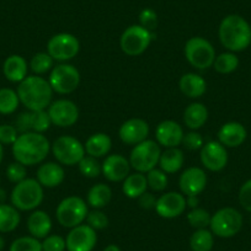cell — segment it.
I'll return each instance as SVG.
<instances>
[{"mask_svg":"<svg viewBox=\"0 0 251 251\" xmlns=\"http://www.w3.org/2000/svg\"><path fill=\"white\" fill-rule=\"evenodd\" d=\"M26 175H27L26 166L18 163V161L9 164V166L6 168V177L13 183H19L23 180H25Z\"/></svg>","mask_w":251,"mask_h":251,"instance_id":"ee69618b","label":"cell"},{"mask_svg":"<svg viewBox=\"0 0 251 251\" xmlns=\"http://www.w3.org/2000/svg\"><path fill=\"white\" fill-rule=\"evenodd\" d=\"M19 137L15 126L0 125V143L3 146H13Z\"/></svg>","mask_w":251,"mask_h":251,"instance_id":"bcb514c9","label":"cell"},{"mask_svg":"<svg viewBox=\"0 0 251 251\" xmlns=\"http://www.w3.org/2000/svg\"><path fill=\"white\" fill-rule=\"evenodd\" d=\"M80 50V42L69 32H60L52 36L47 42V53L54 59V62L68 63L78 55Z\"/></svg>","mask_w":251,"mask_h":251,"instance_id":"7c38bea8","label":"cell"},{"mask_svg":"<svg viewBox=\"0 0 251 251\" xmlns=\"http://www.w3.org/2000/svg\"><path fill=\"white\" fill-rule=\"evenodd\" d=\"M50 126H52V121L47 110L31 111V132L45 134V132L50 128Z\"/></svg>","mask_w":251,"mask_h":251,"instance_id":"74e56055","label":"cell"},{"mask_svg":"<svg viewBox=\"0 0 251 251\" xmlns=\"http://www.w3.org/2000/svg\"><path fill=\"white\" fill-rule=\"evenodd\" d=\"M50 151V143L42 133L26 132L19 134L13 144V155L15 161L25 166L42 164Z\"/></svg>","mask_w":251,"mask_h":251,"instance_id":"6da1fadb","label":"cell"},{"mask_svg":"<svg viewBox=\"0 0 251 251\" xmlns=\"http://www.w3.org/2000/svg\"><path fill=\"white\" fill-rule=\"evenodd\" d=\"M28 67L35 75H43L52 71L54 67V59L47 52H38L32 55Z\"/></svg>","mask_w":251,"mask_h":251,"instance_id":"836d02e7","label":"cell"},{"mask_svg":"<svg viewBox=\"0 0 251 251\" xmlns=\"http://www.w3.org/2000/svg\"><path fill=\"white\" fill-rule=\"evenodd\" d=\"M187 208L186 196L181 192H165L158 197L155 204V212L164 219H174L183 214Z\"/></svg>","mask_w":251,"mask_h":251,"instance_id":"2e32d148","label":"cell"},{"mask_svg":"<svg viewBox=\"0 0 251 251\" xmlns=\"http://www.w3.org/2000/svg\"><path fill=\"white\" fill-rule=\"evenodd\" d=\"M203 144H204V141L201 133H199L197 131H190L187 132V133H185L181 146L185 147L187 151H201Z\"/></svg>","mask_w":251,"mask_h":251,"instance_id":"7bdbcfd3","label":"cell"},{"mask_svg":"<svg viewBox=\"0 0 251 251\" xmlns=\"http://www.w3.org/2000/svg\"><path fill=\"white\" fill-rule=\"evenodd\" d=\"M9 251H42V243L33 236H20L11 243Z\"/></svg>","mask_w":251,"mask_h":251,"instance_id":"ab89813d","label":"cell"},{"mask_svg":"<svg viewBox=\"0 0 251 251\" xmlns=\"http://www.w3.org/2000/svg\"><path fill=\"white\" fill-rule=\"evenodd\" d=\"M212 214L207 209L197 207V208L191 209L187 213L188 224L194 229H206L209 228L211 224Z\"/></svg>","mask_w":251,"mask_h":251,"instance_id":"8d00e7d4","label":"cell"},{"mask_svg":"<svg viewBox=\"0 0 251 251\" xmlns=\"http://www.w3.org/2000/svg\"><path fill=\"white\" fill-rule=\"evenodd\" d=\"M4 246H5V240H4L3 236L0 235V251H3Z\"/></svg>","mask_w":251,"mask_h":251,"instance_id":"11a10c76","label":"cell"},{"mask_svg":"<svg viewBox=\"0 0 251 251\" xmlns=\"http://www.w3.org/2000/svg\"><path fill=\"white\" fill-rule=\"evenodd\" d=\"M244 224L243 216L234 207H224L212 214L209 230L214 236L229 239L235 236L241 230Z\"/></svg>","mask_w":251,"mask_h":251,"instance_id":"52a82bcc","label":"cell"},{"mask_svg":"<svg viewBox=\"0 0 251 251\" xmlns=\"http://www.w3.org/2000/svg\"><path fill=\"white\" fill-rule=\"evenodd\" d=\"M151 133L149 123L143 118H129L121 125L118 129V137L121 142L127 146H137L146 139Z\"/></svg>","mask_w":251,"mask_h":251,"instance_id":"9a60e30c","label":"cell"},{"mask_svg":"<svg viewBox=\"0 0 251 251\" xmlns=\"http://www.w3.org/2000/svg\"><path fill=\"white\" fill-rule=\"evenodd\" d=\"M112 200V190L108 185L99 182L89 188L86 195V203L93 209H102L110 204Z\"/></svg>","mask_w":251,"mask_h":251,"instance_id":"83f0119b","label":"cell"},{"mask_svg":"<svg viewBox=\"0 0 251 251\" xmlns=\"http://www.w3.org/2000/svg\"><path fill=\"white\" fill-rule=\"evenodd\" d=\"M246 128L235 121L224 123L218 131V142L226 148H238L246 141Z\"/></svg>","mask_w":251,"mask_h":251,"instance_id":"7402d4cb","label":"cell"},{"mask_svg":"<svg viewBox=\"0 0 251 251\" xmlns=\"http://www.w3.org/2000/svg\"><path fill=\"white\" fill-rule=\"evenodd\" d=\"M154 38H155L154 32L147 30L139 24L131 25L121 35L120 47L125 54L129 57H137L143 54L148 50Z\"/></svg>","mask_w":251,"mask_h":251,"instance_id":"9c48e42d","label":"cell"},{"mask_svg":"<svg viewBox=\"0 0 251 251\" xmlns=\"http://www.w3.org/2000/svg\"><path fill=\"white\" fill-rule=\"evenodd\" d=\"M148 190V182H147L146 174L137 173L129 174L125 180L122 181V191L126 197L131 200H137L141 197L144 192Z\"/></svg>","mask_w":251,"mask_h":251,"instance_id":"f1b7e54d","label":"cell"},{"mask_svg":"<svg viewBox=\"0 0 251 251\" xmlns=\"http://www.w3.org/2000/svg\"><path fill=\"white\" fill-rule=\"evenodd\" d=\"M156 197L154 196V194L151 192H144L141 197L137 199L138 201L139 207L142 209H146V211H151V209H155V204H156Z\"/></svg>","mask_w":251,"mask_h":251,"instance_id":"681fc988","label":"cell"},{"mask_svg":"<svg viewBox=\"0 0 251 251\" xmlns=\"http://www.w3.org/2000/svg\"><path fill=\"white\" fill-rule=\"evenodd\" d=\"M47 112L53 126L60 128H68L79 120V108L75 102L68 99H59L50 102Z\"/></svg>","mask_w":251,"mask_h":251,"instance_id":"4fadbf2b","label":"cell"},{"mask_svg":"<svg viewBox=\"0 0 251 251\" xmlns=\"http://www.w3.org/2000/svg\"><path fill=\"white\" fill-rule=\"evenodd\" d=\"M240 60L239 57L233 52H224L217 55L213 63V68L219 74H230L238 69Z\"/></svg>","mask_w":251,"mask_h":251,"instance_id":"d6a6232c","label":"cell"},{"mask_svg":"<svg viewBox=\"0 0 251 251\" xmlns=\"http://www.w3.org/2000/svg\"><path fill=\"white\" fill-rule=\"evenodd\" d=\"M186 204H187L188 208H197L200 204L199 196H186Z\"/></svg>","mask_w":251,"mask_h":251,"instance_id":"f907efd6","label":"cell"},{"mask_svg":"<svg viewBox=\"0 0 251 251\" xmlns=\"http://www.w3.org/2000/svg\"><path fill=\"white\" fill-rule=\"evenodd\" d=\"M86 155H90L93 158L100 159L103 156L108 155L111 148H112V139L107 133L98 132L94 133L86 139L84 143Z\"/></svg>","mask_w":251,"mask_h":251,"instance_id":"484cf974","label":"cell"},{"mask_svg":"<svg viewBox=\"0 0 251 251\" xmlns=\"http://www.w3.org/2000/svg\"><path fill=\"white\" fill-rule=\"evenodd\" d=\"M147 182H148V188H151L154 192H163L168 187L169 178L168 174L161 170L160 168H155L153 170L148 171L146 174Z\"/></svg>","mask_w":251,"mask_h":251,"instance_id":"d590c367","label":"cell"},{"mask_svg":"<svg viewBox=\"0 0 251 251\" xmlns=\"http://www.w3.org/2000/svg\"><path fill=\"white\" fill-rule=\"evenodd\" d=\"M214 245V235L208 228L196 229L190 238L191 251H212Z\"/></svg>","mask_w":251,"mask_h":251,"instance_id":"1f68e13d","label":"cell"},{"mask_svg":"<svg viewBox=\"0 0 251 251\" xmlns=\"http://www.w3.org/2000/svg\"><path fill=\"white\" fill-rule=\"evenodd\" d=\"M50 151L63 166L78 165L86 155L84 144L73 136H60L50 144Z\"/></svg>","mask_w":251,"mask_h":251,"instance_id":"30bf717a","label":"cell"},{"mask_svg":"<svg viewBox=\"0 0 251 251\" xmlns=\"http://www.w3.org/2000/svg\"><path fill=\"white\" fill-rule=\"evenodd\" d=\"M178 89L188 99H200L206 94L207 81L200 74L186 73L178 80Z\"/></svg>","mask_w":251,"mask_h":251,"instance_id":"cb8c5ba5","label":"cell"},{"mask_svg":"<svg viewBox=\"0 0 251 251\" xmlns=\"http://www.w3.org/2000/svg\"><path fill=\"white\" fill-rule=\"evenodd\" d=\"M131 169L129 160L122 154H110L101 164V174L110 182H122Z\"/></svg>","mask_w":251,"mask_h":251,"instance_id":"d6986e66","label":"cell"},{"mask_svg":"<svg viewBox=\"0 0 251 251\" xmlns=\"http://www.w3.org/2000/svg\"><path fill=\"white\" fill-rule=\"evenodd\" d=\"M218 37L229 52H243L251 45V26L243 16L230 14L221 21Z\"/></svg>","mask_w":251,"mask_h":251,"instance_id":"3957f363","label":"cell"},{"mask_svg":"<svg viewBox=\"0 0 251 251\" xmlns=\"http://www.w3.org/2000/svg\"><path fill=\"white\" fill-rule=\"evenodd\" d=\"M79 173L86 178H96L101 175V164L96 158L85 155L78 164Z\"/></svg>","mask_w":251,"mask_h":251,"instance_id":"f35d334b","label":"cell"},{"mask_svg":"<svg viewBox=\"0 0 251 251\" xmlns=\"http://www.w3.org/2000/svg\"><path fill=\"white\" fill-rule=\"evenodd\" d=\"M3 159H4V146L0 143V164L3 163Z\"/></svg>","mask_w":251,"mask_h":251,"instance_id":"db71d44e","label":"cell"},{"mask_svg":"<svg viewBox=\"0 0 251 251\" xmlns=\"http://www.w3.org/2000/svg\"><path fill=\"white\" fill-rule=\"evenodd\" d=\"M208 120V110L201 102H192L183 111V123L188 129L199 131Z\"/></svg>","mask_w":251,"mask_h":251,"instance_id":"4316f807","label":"cell"},{"mask_svg":"<svg viewBox=\"0 0 251 251\" xmlns=\"http://www.w3.org/2000/svg\"><path fill=\"white\" fill-rule=\"evenodd\" d=\"M41 243H42V251H66L67 250L66 238L57 235V234L46 236Z\"/></svg>","mask_w":251,"mask_h":251,"instance_id":"b9f144b4","label":"cell"},{"mask_svg":"<svg viewBox=\"0 0 251 251\" xmlns=\"http://www.w3.org/2000/svg\"><path fill=\"white\" fill-rule=\"evenodd\" d=\"M80 72L69 63H59L50 72L48 81L53 91L59 95H69L80 85Z\"/></svg>","mask_w":251,"mask_h":251,"instance_id":"8fae6325","label":"cell"},{"mask_svg":"<svg viewBox=\"0 0 251 251\" xmlns=\"http://www.w3.org/2000/svg\"><path fill=\"white\" fill-rule=\"evenodd\" d=\"M182 126L173 120L161 121L155 129V142L164 148H176L182 143Z\"/></svg>","mask_w":251,"mask_h":251,"instance_id":"ffe728a7","label":"cell"},{"mask_svg":"<svg viewBox=\"0 0 251 251\" xmlns=\"http://www.w3.org/2000/svg\"><path fill=\"white\" fill-rule=\"evenodd\" d=\"M20 103L28 111L47 110L53 100V91L50 81L41 75H27L16 89Z\"/></svg>","mask_w":251,"mask_h":251,"instance_id":"7a4b0ae2","label":"cell"},{"mask_svg":"<svg viewBox=\"0 0 251 251\" xmlns=\"http://www.w3.org/2000/svg\"><path fill=\"white\" fill-rule=\"evenodd\" d=\"M36 178L43 186V188H54L63 183L66 178V171L59 163H54V161L45 163L43 161L38 166Z\"/></svg>","mask_w":251,"mask_h":251,"instance_id":"44dd1931","label":"cell"},{"mask_svg":"<svg viewBox=\"0 0 251 251\" xmlns=\"http://www.w3.org/2000/svg\"><path fill=\"white\" fill-rule=\"evenodd\" d=\"M45 199V188L37 178L26 177L15 183L10 195V201L15 208L23 212H32L42 204Z\"/></svg>","mask_w":251,"mask_h":251,"instance_id":"277c9868","label":"cell"},{"mask_svg":"<svg viewBox=\"0 0 251 251\" xmlns=\"http://www.w3.org/2000/svg\"><path fill=\"white\" fill-rule=\"evenodd\" d=\"M207 186V174L199 166L187 168L181 173L178 178V187L185 196H199Z\"/></svg>","mask_w":251,"mask_h":251,"instance_id":"ac0fdd59","label":"cell"},{"mask_svg":"<svg viewBox=\"0 0 251 251\" xmlns=\"http://www.w3.org/2000/svg\"><path fill=\"white\" fill-rule=\"evenodd\" d=\"M28 64L23 55L11 54L4 60V76L11 83H21L27 76Z\"/></svg>","mask_w":251,"mask_h":251,"instance_id":"d4e9b609","label":"cell"},{"mask_svg":"<svg viewBox=\"0 0 251 251\" xmlns=\"http://www.w3.org/2000/svg\"><path fill=\"white\" fill-rule=\"evenodd\" d=\"M183 53L186 60L199 71H207L213 67L217 57L213 45L201 36L188 38L183 47Z\"/></svg>","mask_w":251,"mask_h":251,"instance_id":"5b68a950","label":"cell"},{"mask_svg":"<svg viewBox=\"0 0 251 251\" xmlns=\"http://www.w3.org/2000/svg\"><path fill=\"white\" fill-rule=\"evenodd\" d=\"M15 128L18 129L19 134L31 132V111L23 112L16 117Z\"/></svg>","mask_w":251,"mask_h":251,"instance_id":"c3c4849f","label":"cell"},{"mask_svg":"<svg viewBox=\"0 0 251 251\" xmlns=\"http://www.w3.org/2000/svg\"><path fill=\"white\" fill-rule=\"evenodd\" d=\"M20 105V99L18 93L10 88L0 89V113L11 115L18 110Z\"/></svg>","mask_w":251,"mask_h":251,"instance_id":"e575fe53","label":"cell"},{"mask_svg":"<svg viewBox=\"0 0 251 251\" xmlns=\"http://www.w3.org/2000/svg\"><path fill=\"white\" fill-rule=\"evenodd\" d=\"M6 199H8V196H6V191L5 190H3V188H0V204L5 203Z\"/></svg>","mask_w":251,"mask_h":251,"instance_id":"816d5d0a","label":"cell"},{"mask_svg":"<svg viewBox=\"0 0 251 251\" xmlns=\"http://www.w3.org/2000/svg\"><path fill=\"white\" fill-rule=\"evenodd\" d=\"M108 217L103 213L101 209H93L89 211L88 217H86V224L94 229V230H103L108 226Z\"/></svg>","mask_w":251,"mask_h":251,"instance_id":"60d3db41","label":"cell"},{"mask_svg":"<svg viewBox=\"0 0 251 251\" xmlns=\"http://www.w3.org/2000/svg\"><path fill=\"white\" fill-rule=\"evenodd\" d=\"M239 203L246 212L251 213V178L246 180L239 190Z\"/></svg>","mask_w":251,"mask_h":251,"instance_id":"7dc6e473","label":"cell"},{"mask_svg":"<svg viewBox=\"0 0 251 251\" xmlns=\"http://www.w3.org/2000/svg\"><path fill=\"white\" fill-rule=\"evenodd\" d=\"M161 151V147L155 141L146 139L132 148L128 158L131 168L137 173L147 174L159 165Z\"/></svg>","mask_w":251,"mask_h":251,"instance_id":"ba28073f","label":"cell"},{"mask_svg":"<svg viewBox=\"0 0 251 251\" xmlns=\"http://www.w3.org/2000/svg\"><path fill=\"white\" fill-rule=\"evenodd\" d=\"M103 251H121V249L116 244H110V245H107L103 249Z\"/></svg>","mask_w":251,"mask_h":251,"instance_id":"f5cc1de1","label":"cell"},{"mask_svg":"<svg viewBox=\"0 0 251 251\" xmlns=\"http://www.w3.org/2000/svg\"><path fill=\"white\" fill-rule=\"evenodd\" d=\"M139 25L153 32L158 26V15L155 11L151 8L143 9L139 14Z\"/></svg>","mask_w":251,"mask_h":251,"instance_id":"f6af8a7d","label":"cell"},{"mask_svg":"<svg viewBox=\"0 0 251 251\" xmlns=\"http://www.w3.org/2000/svg\"><path fill=\"white\" fill-rule=\"evenodd\" d=\"M21 222L20 211L13 204H0V233H11Z\"/></svg>","mask_w":251,"mask_h":251,"instance_id":"4dcf8cb0","label":"cell"},{"mask_svg":"<svg viewBox=\"0 0 251 251\" xmlns=\"http://www.w3.org/2000/svg\"><path fill=\"white\" fill-rule=\"evenodd\" d=\"M200 160L204 169L212 173H219L228 164V151L218 141H209L200 151Z\"/></svg>","mask_w":251,"mask_h":251,"instance_id":"5bb4252c","label":"cell"},{"mask_svg":"<svg viewBox=\"0 0 251 251\" xmlns=\"http://www.w3.org/2000/svg\"><path fill=\"white\" fill-rule=\"evenodd\" d=\"M183 163H185V155L178 147L165 148V151H161L159 159V168L166 174H175L182 169Z\"/></svg>","mask_w":251,"mask_h":251,"instance_id":"f546056e","label":"cell"},{"mask_svg":"<svg viewBox=\"0 0 251 251\" xmlns=\"http://www.w3.org/2000/svg\"><path fill=\"white\" fill-rule=\"evenodd\" d=\"M89 206L85 200L79 196L63 199L55 208V218L63 228H75L86 221Z\"/></svg>","mask_w":251,"mask_h":251,"instance_id":"8992f818","label":"cell"},{"mask_svg":"<svg viewBox=\"0 0 251 251\" xmlns=\"http://www.w3.org/2000/svg\"><path fill=\"white\" fill-rule=\"evenodd\" d=\"M27 230L36 239H45L52 230V219L47 212L35 209L27 218Z\"/></svg>","mask_w":251,"mask_h":251,"instance_id":"603a6c76","label":"cell"},{"mask_svg":"<svg viewBox=\"0 0 251 251\" xmlns=\"http://www.w3.org/2000/svg\"><path fill=\"white\" fill-rule=\"evenodd\" d=\"M68 251H93L98 243V234L88 224L72 228L66 238Z\"/></svg>","mask_w":251,"mask_h":251,"instance_id":"e0dca14e","label":"cell"}]
</instances>
